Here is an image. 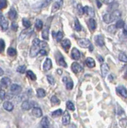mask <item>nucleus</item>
Wrapping results in <instances>:
<instances>
[{
	"label": "nucleus",
	"instance_id": "nucleus-1",
	"mask_svg": "<svg viewBox=\"0 0 127 128\" xmlns=\"http://www.w3.org/2000/svg\"><path fill=\"white\" fill-rule=\"evenodd\" d=\"M0 26L2 31H6L9 27V22L6 18L4 17V15L2 14H0Z\"/></svg>",
	"mask_w": 127,
	"mask_h": 128
},
{
	"label": "nucleus",
	"instance_id": "nucleus-2",
	"mask_svg": "<svg viewBox=\"0 0 127 128\" xmlns=\"http://www.w3.org/2000/svg\"><path fill=\"white\" fill-rule=\"evenodd\" d=\"M78 43L80 47H82L83 48H88V47H90V50H91V43H90V41L89 39H80L78 40Z\"/></svg>",
	"mask_w": 127,
	"mask_h": 128
},
{
	"label": "nucleus",
	"instance_id": "nucleus-3",
	"mask_svg": "<svg viewBox=\"0 0 127 128\" xmlns=\"http://www.w3.org/2000/svg\"><path fill=\"white\" fill-rule=\"evenodd\" d=\"M39 51H40V47L38 45H34L33 44V46L30 48V57H35L38 55V54H39Z\"/></svg>",
	"mask_w": 127,
	"mask_h": 128
},
{
	"label": "nucleus",
	"instance_id": "nucleus-4",
	"mask_svg": "<svg viewBox=\"0 0 127 128\" xmlns=\"http://www.w3.org/2000/svg\"><path fill=\"white\" fill-rule=\"evenodd\" d=\"M71 69L73 71H74V73H76V74L79 73V72H82V71L83 70L82 66L78 63H73L72 65H71Z\"/></svg>",
	"mask_w": 127,
	"mask_h": 128
},
{
	"label": "nucleus",
	"instance_id": "nucleus-5",
	"mask_svg": "<svg viewBox=\"0 0 127 128\" xmlns=\"http://www.w3.org/2000/svg\"><path fill=\"white\" fill-rule=\"evenodd\" d=\"M63 125H68L70 122V115L69 114V112L67 111H66L63 113Z\"/></svg>",
	"mask_w": 127,
	"mask_h": 128
},
{
	"label": "nucleus",
	"instance_id": "nucleus-6",
	"mask_svg": "<svg viewBox=\"0 0 127 128\" xmlns=\"http://www.w3.org/2000/svg\"><path fill=\"white\" fill-rule=\"evenodd\" d=\"M10 91L13 95H18L22 91V87L18 84H12L10 86Z\"/></svg>",
	"mask_w": 127,
	"mask_h": 128
},
{
	"label": "nucleus",
	"instance_id": "nucleus-7",
	"mask_svg": "<svg viewBox=\"0 0 127 128\" xmlns=\"http://www.w3.org/2000/svg\"><path fill=\"white\" fill-rule=\"evenodd\" d=\"M101 71H102V75L103 78H105L106 76V74H108V72L110 71V67L106 63H103L101 66Z\"/></svg>",
	"mask_w": 127,
	"mask_h": 128
},
{
	"label": "nucleus",
	"instance_id": "nucleus-8",
	"mask_svg": "<svg viewBox=\"0 0 127 128\" xmlns=\"http://www.w3.org/2000/svg\"><path fill=\"white\" fill-rule=\"evenodd\" d=\"M80 51L78 50L77 48H73L72 49V51H71V57L73 58V59H75V60H78L80 59Z\"/></svg>",
	"mask_w": 127,
	"mask_h": 128
},
{
	"label": "nucleus",
	"instance_id": "nucleus-9",
	"mask_svg": "<svg viewBox=\"0 0 127 128\" xmlns=\"http://www.w3.org/2000/svg\"><path fill=\"white\" fill-rule=\"evenodd\" d=\"M52 67V61L51 59H47L45 60V63L43 64V69L44 70L47 71L49 70H51Z\"/></svg>",
	"mask_w": 127,
	"mask_h": 128
},
{
	"label": "nucleus",
	"instance_id": "nucleus-10",
	"mask_svg": "<svg viewBox=\"0 0 127 128\" xmlns=\"http://www.w3.org/2000/svg\"><path fill=\"white\" fill-rule=\"evenodd\" d=\"M117 91L122 97H124V98H126V99H127V90L124 87V86H118Z\"/></svg>",
	"mask_w": 127,
	"mask_h": 128
},
{
	"label": "nucleus",
	"instance_id": "nucleus-11",
	"mask_svg": "<svg viewBox=\"0 0 127 128\" xmlns=\"http://www.w3.org/2000/svg\"><path fill=\"white\" fill-rule=\"evenodd\" d=\"M110 16H111V19H112L113 22L114 20L119 19V18L121 17V11H119L118 10H115L110 14Z\"/></svg>",
	"mask_w": 127,
	"mask_h": 128
},
{
	"label": "nucleus",
	"instance_id": "nucleus-12",
	"mask_svg": "<svg viewBox=\"0 0 127 128\" xmlns=\"http://www.w3.org/2000/svg\"><path fill=\"white\" fill-rule=\"evenodd\" d=\"M32 113H33V115L37 118H40L42 116V111L41 109L39 107H35L33 108Z\"/></svg>",
	"mask_w": 127,
	"mask_h": 128
},
{
	"label": "nucleus",
	"instance_id": "nucleus-13",
	"mask_svg": "<svg viewBox=\"0 0 127 128\" xmlns=\"http://www.w3.org/2000/svg\"><path fill=\"white\" fill-rule=\"evenodd\" d=\"M63 82H66V87L67 90H71L74 86V82H73L72 80L70 79H68L67 77H65L63 78Z\"/></svg>",
	"mask_w": 127,
	"mask_h": 128
},
{
	"label": "nucleus",
	"instance_id": "nucleus-14",
	"mask_svg": "<svg viewBox=\"0 0 127 128\" xmlns=\"http://www.w3.org/2000/svg\"><path fill=\"white\" fill-rule=\"evenodd\" d=\"M84 14H86L88 15H90V17H93L94 16V10L93 8L86 6L84 7Z\"/></svg>",
	"mask_w": 127,
	"mask_h": 128
},
{
	"label": "nucleus",
	"instance_id": "nucleus-15",
	"mask_svg": "<svg viewBox=\"0 0 127 128\" xmlns=\"http://www.w3.org/2000/svg\"><path fill=\"white\" fill-rule=\"evenodd\" d=\"M62 46H63V47L65 49L66 51H68L69 49H70V46H71V43L70 41L66 39H63V41H62Z\"/></svg>",
	"mask_w": 127,
	"mask_h": 128
},
{
	"label": "nucleus",
	"instance_id": "nucleus-16",
	"mask_svg": "<svg viewBox=\"0 0 127 128\" xmlns=\"http://www.w3.org/2000/svg\"><path fill=\"white\" fill-rule=\"evenodd\" d=\"M88 26H89V27L91 31H95L96 27H97V23H96V22L94 18H90V19L88 20Z\"/></svg>",
	"mask_w": 127,
	"mask_h": 128
},
{
	"label": "nucleus",
	"instance_id": "nucleus-17",
	"mask_svg": "<svg viewBox=\"0 0 127 128\" xmlns=\"http://www.w3.org/2000/svg\"><path fill=\"white\" fill-rule=\"evenodd\" d=\"M3 107L6 111H11L14 109V105L10 103V101H6L4 103H3Z\"/></svg>",
	"mask_w": 127,
	"mask_h": 128
},
{
	"label": "nucleus",
	"instance_id": "nucleus-18",
	"mask_svg": "<svg viewBox=\"0 0 127 128\" xmlns=\"http://www.w3.org/2000/svg\"><path fill=\"white\" fill-rule=\"evenodd\" d=\"M95 42L99 47H103L105 45V42H104L103 37L102 35H97L95 37Z\"/></svg>",
	"mask_w": 127,
	"mask_h": 128
},
{
	"label": "nucleus",
	"instance_id": "nucleus-19",
	"mask_svg": "<svg viewBox=\"0 0 127 128\" xmlns=\"http://www.w3.org/2000/svg\"><path fill=\"white\" fill-rule=\"evenodd\" d=\"M31 107H32V104L31 103H30L29 101H24L23 103H22V110L24 111H28Z\"/></svg>",
	"mask_w": 127,
	"mask_h": 128
},
{
	"label": "nucleus",
	"instance_id": "nucleus-20",
	"mask_svg": "<svg viewBox=\"0 0 127 128\" xmlns=\"http://www.w3.org/2000/svg\"><path fill=\"white\" fill-rule=\"evenodd\" d=\"M86 64L87 65L88 67L93 68V67L95 66V61L92 58H87L86 60Z\"/></svg>",
	"mask_w": 127,
	"mask_h": 128
},
{
	"label": "nucleus",
	"instance_id": "nucleus-21",
	"mask_svg": "<svg viewBox=\"0 0 127 128\" xmlns=\"http://www.w3.org/2000/svg\"><path fill=\"white\" fill-rule=\"evenodd\" d=\"M1 84L2 86H4L5 87H6V86H8L10 85L11 83V80L9 78H7V77H4V78H2V79H1Z\"/></svg>",
	"mask_w": 127,
	"mask_h": 128
},
{
	"label": "nucleus",
	"instance_id": "nucleus-22",
	"mask_svg": "<svg viewBox=\"0 0 127 128\" xmlns=\"http://www.w3.org/2000/svg\"><path fill=\"white\" fill-rule=\"evenodd\" d=\"M62 4H63V0H58V1H56L55 2V4L53 5V8H52L53 12H55V11L59 10L60 8V6H62Z\"/></svg>",
	"mask_w": 127,
	"mask_h": 128
},
{
	"label": "nucleus",
	"instance_id": "nucleus-23",
	"mask_svg": "<svg viewBox=\"0 0 127 128\" xmlns=\"http://www.w3.org/2000/svg\"><path fill=\"white\" fill-rule=\"evenodd\" d=\"M16 16H17V12H16V10H15L14 9H10V11L8 12V17H9V18L10 19H11V20H13V19H14L15 18H16Z\"/></svg>",
	"mask_w": 127,
	"mask_h": 128
},
{
	"label": "nucleus",
	"instance_id": "nucleus-24",
	"mask_svg": "<svg viewBox=\"0 0 127 128\" xmlns=\"http://www.w3.org/2000/svg\"><path fill=\"white\" fill-rule=\"evenodd\" d=\"M50 125V123H49V119L47 117H44L42 118V119L41 120V126L44 128H47L49 127Z\"/></svg>",
	"mask_w": 127,
	"mask_h": 128
},
{
	"label": "nucleus",
	"instance_id": "nucleus-25",
	"mask_svg": "<svg viewBox=\"0 0 127 128\" xmlns=\"http://www.w3.org/2000/svg\"><path fill=\"white\" fill-rule=\"evenodd\" d=\"M58 63H59V65L63 66H64V67H66V66H67L66 63L65 62V60H64V59H63V55H60V54H59V59H58Z\"/></svg>",
	"mask_w": 127,
	"mask_h": 128
},
{
	"label": "nucleus",
	"instance_id": "nucleus-26",
	"mask_svg": "<svg viewBox=\"0 0 127 128\" xmlns=\"http://www.w3.org/2000/svg\"><path fill=\"white\" fill-rule=\"evenodd\" d=\"M26 75H27V77L30 78L31 80H33V81L36 80V75H35V74H34V72H32L31 70H29L26 71Z\"/></svg>",
	"mask_w": 127,
	"mask_h": 128
},
{
	"label": "nucleus",
	"instance_id": "nucleus-27",
	"mask_svg": "<svg viewBox=\"0 0 127 128\" xmlns=\"http://www.w3.org/2000/svg\"><path fill=\"white\" fill-rule=\"evenodd\" d=\"M37 95L39 98H43L46 96V91L42 88H38L37 90Z\"/></svg>",
	"mask_w": 127,
	"mask_h": 128
},
{
	"label": "nucleus",
	"instance_id": "nucleus-28",
	"mask_svg": "<svg viewBox=\"0 0 127 128\" xmlns=\"http://www.w3.org/2000/svg\"><path fill=\"white\" fill-rule=\"evenodd\" d=\"M103 20L106 23H110L112 22V19H111V16H110V14H106L105 15L103 16Z\"/></svg>",
	"mask_w": 127,
	"mask_h": 128
},
{
	"label": "nucleus",
	"instance_id": "nucleus-29",
	"mask_svg": "<svg viewBox=\"0 0 127 128\" xmlns=\"http://www.w3.org/2000/svg\"><path fill=\"white\" fill-rule=\"evenodd\" d=\"M118 59L123 63H127V55L124 53H120L118 55Z\"/></svg>",
	"mask_w": 127,
	"mask_h": 128
},
{
	"label": "nucleus",
	"instance_id": "nucleus-30",
	"mask_svg": "<svg viewBox=\"0 0 127 128\" xmlns=\"http://www.w3.org/2000/svg\"><path fill=\"white\" fill-rule=\"evenodd\" d=\"M74 29L77 31H80L82 30V26L79 23V21L78 20V18H75L74 21Z\"/></svg>",
	"mask_w": 127,
	"mask_h": 128
},
{
	"label": "nucleus",
	"instance_id": "nucleus-31",
	"mask_svg": "<svg viewBox=\"0 0 127 128\" xmlns=\"http://www.w3.org/2000/svg\"><path fill=\"white\" fill-rule=\"evenodd\" d=\"M116 27H117V29H121V28H123L125 27V22L123 21V20H122V19H119V20H118V22H117V23H116Z\"/></svg>",
	"mask_w": 127,
	"mask_h": 128
},
{
	"label": "nucleus",
	"instance_id": "nucleus-32",
	"mask_svg": "<svg viewBox=\"0 0 127 128\" xmlns=\"http://www.w3.org/2000/svg\"><path fill=\"white\" fill-rule=\"evenodd\" d=\"M62 114H63V111L62 109H58L55 111H54L52 113V116L53 117H59V116H61Z\"/></svg>",
	"mask_w": 127,
	"mask_h": 128
},
{
	"label": "nucleus",
	"instance_id": "nucleus-33",
	"mask_svg": "<svg viewBox=\"0 0 127 128\" xmlns=\"http://www.w3.org/2000/svg\"><path fill=\"white\" fill-rule=\"evenodd\" d=\"M35 27H36L37 30H42V27H43V23H42V22L41 20L37 19L36 22H35Z\"/></svg>",
	"mask_w": 127,
	"mask_h": 128
},
{
	"label": "nucleus",
	"instance_id": "nucleus-34",
	"mask_svg": "<svg viewBox=\"0 0 127 128\" xmlns=\"http://www.w3.org/2000/svg\"><path fill=\"white\" fill-rule=\"evenodd\" d=\"M66 107L68 110H70V111H74V109H75L74 103L70 101H68L66 103Z\"/></svg>",
	"mask_w": 127,
	"mask_h": 128
},
{
	"label": "nucleus",
	"instance_id": "nucleus-35",
	"mask_svg": "<svg viewBox=\"0 0 127 128\" xmlns=\"http://www.w3.org/2000/svg\"><path fill=\"white\" fill-rule=\"evenodd\" d=\"M22 25H23L26 28H29L30 26H31V23H30V20L26 19V18H23V19H22Z\"/></svg>",
	"mask_w": 127,
	"mask_h": 128
},
{
	"label": "nucleus",
	"instance_id": "nucleus-36",
	"mask_svg": "<svg viewBox=\"0 0 127 128\" xmlns=\"http://www.w3.org/2000/svg\"><path fill=\"white\" fill-rule=\"evenodd\" d=\"M26 66H24V65H21V66H19L18 68H17V71L18 73H21V74H23V73H25L26 72Z\"/></svg>",
	"mask_w": 127,
	"mask_h": 128
},
{
	"label": "nucleus",
	"instance_id": "nucleus-37",
	"mask_svg": "<svg viewBox=\"0 0 127 128\" xmlns=\"http://www.w3.org/2000/svg\"><path fill=\"white\" fill-rule=\"evenodd\" d=\"M7 54H8L10 56H14L16 55V50L14 48H8V50H7Z\"/></svg>",
	"mask_w": 127,
	"mask_h": 128
},
{
	"label": "nucleus",
	"instance_id": "nucleus-38",
	"mask_svg": "<svg viewBox=\"0 0 127 128\" xmlns=\"http://www.w3.org/2000/svg\"><path fill=\"white\" fill-rule=\"evenodd\" d=\"M55 37H56V40L58 41V42H60L63 38V33L62 31H59L55 35Z\"/></svg>",
	"mask_w": 127,
	"mask_h": 128
},
{
	"label": "nucleus",
	"instance_id": "nucleus-39",
	"mask_svg": "<svg viewBox=\"0 0 127 128\" xmlns=\"http://www.w3.org/2000/svg\"><path fill=\"white\" fill-rule=\"evenodd\" d=\"M51 103H52L56 104V105H59V104L60 103V100H59V99H58V97L55 96V95H54V96L51 97Z\"/></svg>",
	"mask_w": 127,
	"mask_h": 128
},
{
	"label": "nucleus",
	"instance_id": "nucleus-40",
	"mask_svg": "<svg viewBox=\"0 0 127 128\" xmlns=\"http://www.w3.org/2000/svg\"><path fill=\"white\" fill-rule=\"evenodd\" d=\"M42 36L44 39H48L49 38V30L48 29H45L43 31H42Z\"/></svg>",
	"mask_w": 127,
	"mask_h": 128
},
{
	"label": "nucleus",
	"instance_id": "nucleus-41",
	"mask_svg": "<svg viewBox=\"0 0 127 128\" xmlns=\"http://www.w3.org/2000/svg\"><path fill=\"white\" fill-rule=\"evenodd\" d=\"M6 6H7L6 0H0V10L6 8Z\"/></svg>",
	"mask_w": 127,
	"mask_h": 128
},
{
	"label": "nucleus",
	"instance_id": "nucleus-42",
	"mask_svg": "<svg viewBox=\"0 0 127 128\" xmlns=\"http://www.w3.org/2000/svg\"><path fill=\"white\" fill-rule=\"evenodd\" d=\"M116 31H117V27H116V26H115V25L110 26V27H108V31H109L110 33L114 34V33L116 32Z\"/></svg>",
	"mask_w": 127,
	"mask_h": 128
},
{
	"label": "nucleus",
	"instance_id": "nucleus-43",
	"mask_svg": "<svg viewBox=\"0 0 127 128\" xmlns=\"http://www.w3.org/2000/svg\"><path fill=\"white\" fill-rule=\"evenodd\" d=\"M47 80L49 82V83L50 84H51V85H54L55 84V78H53V76H51V75H47Z\"/></svg>",
	"mask_w": 127,
	"mask_h": 128
},
{
	"label": "nucleus",
	"instance_id": "nucleus-44",
	"mask_svg": "<svg viewBox=\"0 0 127 128\" xmlns=\"http://www.w3.org/2000/svg\"><path fill=\"white\" fill-rule=\"evenodd\" d=\"M5 48V42L2 39H0V53H2Z\"/></svg>",
	"mask_w": 127,
	"mask_h": 128
},
{
	"label": "nucleus",
	"instance_id": "nucleus-45",
	"mask_svg": "<svg viewBox=\"0 0 127 128\" xmlns=\"http://www.w3.org/2000/svg\"><path fill=\"white\" fill-rule=\"evenodd\" d=\"M52 1V0H44L43 2H42V7H46L50 3H51V2Z\"/></svg>",
	"mask_w": 127,
	"mask_h": 128
},
{
	"label": "nucleus",
	"instance_id": "nucleus-46",
	"mask_svg": "<svg viewBox=\"0 0 127 128\" xmlns=\"http://www.w3.org/2000/svg\"><path fill=\"white\" fill-rule=\"evenodd\" d=\"M77 8H78V12H79L80 14H82L84 13V7H82V5L78 4V6H77Z\"/></svg>",
	"mask_w": 127,
	"mask_h": 128
},
{
	"label": "nucleus",
	"instance_id": "nucleus-47",
	"mask_svg": "<svg viewBox=\"0 0 127 128\" xmlns=\"http://www.w3.org/2000/svg\"><path fill=\"white\" fill-rule=\"evenodd\" d=\"M11 29H12L13 31H17V30H18V24H17V22H12V24H11Z\"/></svg>",
	"mask_w": 127,
	"mask_h": 128
},
{
	"label": "nucleus",
	"instance_id": "nucleus-48",
	"mask_svg": "<svg viewBox=\"0 0 127 128\" xmlns=\"http://www.w3.org/2000/svg\"><path fill=\"white\" fill-rule=\"evenodd\" d=\"M6 97V93L3 90H0V99H4Z\"/></svg>",
	"mask_w": 127,
	"mask_h": 128
},
{
	"label": "nucleus",
	"instance_id": "nucleus-49",
	"mask_svg": "<svg viewBox=\"0 0 127 128\" xmlns=\"http://www.w3.org/2000/svg\"><path fill=\"white\" fill-rule=\"evenodd\" d=\"M120 124H121V126L123 127H127V119H122L120 121Z\"/></svg>",
	"mask_w": 127,
	"mask_h": 128
},
{
	"label": "nucleus",
	"instance_id": "nucleus-50",
	"mask_svg": "<svg viewBox=\"0 0 127 128\" xmlns=\"http://www.w3.org/2000/svg\"><path fill=\"white\" fill-rule=\"evenodd\" d=\"M38 46H39L40 49H44L45 47H47V44L45 42H41V41H40V43H39V44H38Z\"/></svg>",
	"mask_w": 127,
	"mask_h": 128
},
{
	"label": "nucleus",
	"instance_id": "nucleus-51",
	"mask_svg": "<svg viewBox=\"0 0 127 128\" xmlns=\"http://www.w3.org/2000/svg\"><path fill=\"white\" fill-rule=\"evenodd\" d=\"M102 1L105 4H111V3L114 2V0H102Z\"/></svg>",
	"mask_w": 127,
	"mask_h": 128
},
{
	"label": "nucleus",
	"instance_id": "nucleus-52",
	"mask_svg": "<svg viewBox=\"0 0 127 128\" xmlns=\"http://www.w3.org/2000/svg\"><path fill=\"white\" fill-rule=\"evenodd\" d=\"M39 54L41 55H47V52L44 49H40V51H39Z\"/></svg>",
	"mask_w": 127,
	"mask_h": 128
},
{
	"label": "nucleus",
	"instance_id": "nucleus-53",
	"mask_svg": "<svg viewBox=\"0 0 127 128\" xmlns=\"http://www.w3.org/2000/svg\"><path fill=\"white\" fill-rule=\"evenodd\" d=\"M39 43H40V40L38 39H34V41H33V44H34V45H38V44H39Z\"/></svg>",
	"mask_w": 127,
	"mask_h": 128
},
{
	"label": "nucleus",
	"instance_id": "nucleus-54",
	"mask_svg": "<svg viewBox=\"0 0 127 128\" xmlns=\"http://www.w3.org/2000/svg\"><path fill=\"white\" fill-rule=\"evenodd\" d=\"M3 73H4V72H3V70L1 68V67H0V76H2V75L3 74Z\"/></svg>",
	"mask_w": 127,
	"mask_h": 128
},
{
	"label": "nucleus",
	"instance_id": "nucleus-55",
	"mask_svg": "<svg viewBox=\"0 0 127 128\" xmlns=\"http://www.w3.org/2000/svg\"><path fill=\"white\" fill-rule=\"evenodd\" d=\"M98 60H99V62H101V63H102L104 61V59H102V57H99L98 58Z\"/></svg>",
	"mask_w": 127,
	"mask_h": 128
},
{
	"label": "nucleus",
	"instance_id": "nucleus-56",
	"mask_svg": "<svg viewBox=\"0 0 127 128\" xmlns=\"http://www.w3.org/2000/svg\"><path fill=\"white\" fill-rule=\"evenodd\" d=\"M97 3H98V7H100V6H102L101 2H99V1H98V0H97Z\"/></svg>",
	"mask_w": 127,
	"mask_h": 128
},
{
	"label": "nucleus",
	"instance_id": "nucleus-57",
	"mask_svg": "<svg viewBox=\"0 0 127 128\" xmlns=\"http://www.w3.org/2000/svg\"><path fill=\"white\" fill-rule=\"evenodd\" d=\"M57 71H58V74H61L62 73H63V70H59V69Z\"/></svg>",
	"mask_w": 127,
	"mask_h": 128
},
{
	"label": "nucleus",
	"instance_id": "nucleus-58",
	"mask_svg": "<svg viewBox=\"0 0 127 128\" xmlns=\"http://www.w3.org/2000/svg\"><path fill=\"white\" fill-rule=\"evenodd\" d=\"M124 35L127 36V30H126V29L124 30Z\"/></svg>",
	"mask_w": 127,
	"mask_h": 128
}]
</instances>
